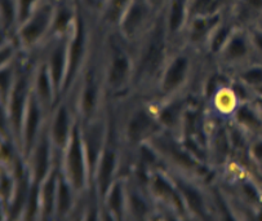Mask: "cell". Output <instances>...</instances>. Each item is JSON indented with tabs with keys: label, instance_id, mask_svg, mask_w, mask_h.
Wrapping results in <instances>:
<instances>
[{
	"label": "cell",
	"instance_id": "1",
	"mask_svg": "<svg viewBox=\"0 0 262 221\" xmlns=\"http://www.w3.org/2000/svg\"><path fill=\"white\" fill-rule=\"evenodd\" d=\"M69 168L70 175L73 177V183L76 188H80L84 178L83 168V154H81L80 141H79L78 133H74L73 143H71L70 151H69Z\"/></svg>",
	"mask_w": 262,
	"mask_h": 221
},
{
	"label": "cell",
	"instance_id": "2",
	"mask_svg": "<svg viewBox=\"0 0 262 221\" xmlns=\"http://www.w3.org/2000/svg\"><path fill=\"white\" fill-rule=\"evenodd\" d=\"M187 68V61L184 57H180L176 61L173 62L172 66L168 70L167 75L164 79V88L165 89H172L176 86H179L180 82L184 79L185 71Z\"/></svg>",
	"mask_w": 262,
	"mask_h": 221
},
{
	"label": "cell",
	"instance_id": "3",
	"mask_svg": "<svg viewBox=\"0 0 262 221\" xmlns=\"http://www.w3.org/2000/svg\"><path fill=\"white\" fill-rule=\"evenodd\" d=\"M47 21H48V16H47L46 12H43L41 14L36 16L30 25H27V26L25 27L24 30L25 41L29 42V43L35 41V39L40 35V33L44 30V27H46Z\"/></svg>",
	"mask_w": 262,
	"mask_h": 221
},
{
	"label": "cell",
	"instance_id": "4",
	"mask_svg": "<svg viewBox=\"0 0 262 221\" xmlns=\"http://www.w3.org/2000/svg\"><path fill=\"white\" fill-rule=\"evenodd\" d=\"M150 127H151V122L147 118L146 114H137V116L133 119L129 126V136L135 138V140L136 138H140L141 136L149 132Z\"/></svg>",
	"mask_w": 262,
	"mask_h": 221
},
{
	"label": "cell",
	"instance_id": "5",
	"mask_svg": "<svg viewBox=\"0 0 262 221\" xmlns=\"http://www.w3.org/2000/svg\"><path fill=\"white\" fill-rule=\"evenodd\" d=\"M128 73V61L125 57L118 56L113 64V69H111L110 81L114 86H119L124 82L125 76Z\"/></svg>",
	"mask_w": 262,
	"mask_h": 221
},
{
	"label": "cell",
	"instance_id": "6",
	"mask_svg": "<svg viewBox=\"0 0 262 221\" xmlns=\"http://www.w3.org/2000/svg\"><path fill=\"white\" fill-rule=\"evenodd\" d=\"M114 167H115V154L113 151H107L105 154V156H103L102 167H101L100 172V184L102 190H105L107 188L108 183H110Z\"/></svg>",
	"mask_w": 262,
	"mask_h": 221
},
{
	"label": "cell",
	"instance_id": "7",
	"mask_svg": "<svg viewBox=\"0 0 262 221\" xmlns=\"http://www.w3.org/2000/svg\"><path fill=\"white\" fill-rule=\"evenodd\" d=\"M66 131H68V115H66L65 109H61L53 126L54 140L58 144H62L66 137Z\"/></svg>",
	"mask_w": 262,
	"mask_h": 221
},
{
	"label": "cell",
	"instance_id": "8",
	"mask_svg": "<svg viewBox=\"0 0 262 221\" xmlns=\"http://www.w3.org/2000/svg\"><path fill=\"white\" fill-rule=\"evenodd\" d=\"M238 119L244 124V126L252 128V130H259V128H262V119L258 118V116H257L253 111L249 110L248 108H242L241 110H239Z\"/></svg>",
	"mask_w": 262,
	"mask_h": 221
},
{
	"label": "cell",
	"instance_id": "9",
	"mask_svg": "<svg viewBox=\"0 0 262 221\" xmlns=\"http://www.w3.org/2000/svg\"><path fill=\"white\" fill-rule=\"evenodd\" d=\"M51 65H52V75H53V81L56 86L60 83L61 75H62V69H63V51L61 48L56 49L51 58Z\"/></svg>",
	"mask_w": 262,
	"mask_h": 221
},
{
	"label": "cell",
	"instance_id": "10",
	"mask_svg": "<svg viewBox=\"0 0 262 221\" xmlns=\"http://www.w3.org/2000/svg\"><path fill=\"white\" fill-rule=\"evenodd\" d=\"M247 52H248V47H247L246 41L243 38L236 36L230 42L229 49H227L230 58H241V57L246 56Z\"/></svg>",
	"mask_w": 262,
	"mask_h": 221
},
{
	"label": "cell",
	"instance_id": "11",
	"mask_svg": "<svg viewBox=\"0 0 262 221\" xmlns=\"http://www.w3.org/2000/svg\"><path fill=\"white\" fill-rule=\"evenodd\" d=\"M22 101H24V83H19L13 92V100H12V113L16 124L19 123L22 110Z\"/></svg>",
	"mask_w": 262,
	"mask_h": 221
},
{
	"label": "cell",
	"instance_id": "12",
	"mask_svg": "<svg viewBox=\"0 0 262 221\" xmlns=\"http://www.w3.org/2000/svg\"><path fill=\"white\" fill-rule=\"evenodd\" d=\"M243 79L253 88H258L262 84V66H254L243 73Z\"/></svg>",
	"mask_w": 262,
	"mask_h": 221
},
{
	"label": "cell",
	"instance_id": "13",
	"mask_svg": "<svg viewBox=\"0 0 262 221\" xmlns=\"http://www.w3.org/2000/svg\"><path fill=\"white\" fill-rule=\"evenodd\" d=\"M36 124H38V109H36L35 104H31L30 108V114H29V118H27V143L30 144L31 140L34 137V133L36 130Z\"/></svg>",
	"mask_w": 262,
	"mask_h": 221
},
{
	"label": "cell",
	"instance_id": "14",
	"mask_svg": "<svg viewBox=\"0 0 262 221\" xmlns=\"http://www.w3.org/2000/svg\"><path fill=\"white\" fill-rule=\"evenodd\" d=\"M142 13L143 12L140 6H136L130 9V12L127 16V21H125V29H127V31L132 33L133 30H135V27L137 26L141 22V19H142Z\"/></svg>",
	"mask_w": 262,
	"mask_h": 221
},
{
	"label": "cell",
	"instance_id": "15",
	"mask_svg": "<svg viewBox=\"0 0 262 221\" xmlns=\"http://www.w3.org/2000/svg\"><path fill=\"white\" fill-rule=\"evenodd\" d=\"M184 16V4L181 0H176L172 7V14H170V27L172 30H176L180 26Z\"/></svg>",
	"mask_w": 262,
	"mask_h": 221
},
{
	"label": "cell",
	"instance_id": "16",
	"mask_svg": "<svg viewBox=\"0 0 262 221\" xmlns=\"http://www.w3.org/2000/svg\"><path fill=\"white\" fill-rule=\"evenodd\" d=\"M243 9L247 17L262 16V0H243Z\"/></svg>",
	"mask_w": 262,
	"mask_h": 221
},
{
	"label": "cell",
	"instance_id": "17",
	"mask_svg": "<svg viewBox=\"0 0 262 221\" xmlns=\"http://www.w3.org/2000/svg\"><path fill=\"white\" fill-rule=\"evenodd\" d=\"M182 189H184V193L185 195H186L190 207H191L194 211H196V212L202 213V200H200V197L198 195V193L190 188H182Z\"/></svg>",
	"mask_w": 262,
	"mask_h": 221
},
{
	"label": "cell",
	"instance_id": "18",
	"mask_svg": "<svg viewBox=\"0 0 262 221\" xmlns=\"http://www.w3.org/2000/svg\"><path fill=\"white\" fill-rule=\"evenodd\" d=\"M81 46H83V35H81V31H79L78 36H76L75 42H74L73 51H71V69L75 68L79 58H80Z\"/></svg>",
	"mask_w": 262,
	"mask_h": 221
},
{
	"label": "cell",
	"instance_id": "19",
	"mask_svg": "<svg viewBox=\"0 0 262 221\" xmlns=\"http://www.w3.org/2000/svg\"><path fill=\"white\" fill-rule=\"evenodd\" d=\"M47 168V146L41 145L36 154V170H38V177H41Z\"/></svg>",
	"mask_w": 262,
	"mask_h": 221
},
{
	"label": "cell",
	"instance_id": "20",
	"mask_svg": "<svg viewBox=\"0 0 262 221\" xmlns=\"http://www.w3.org/2000/svg\"><path fill=\"white\" fill-rule=\"evenodd\" d=\"M39 93L43 98H49V94H51V87H49L48 78H47L46 73H41L39 76Z\"/></svg>",
	"mask_w": 262,
	"mask_h": 221
},
{
	"label": "cell",
	"instance_id": "21",
	"mask_svg": "<svg viewBox=\"0 0 262 221\" xmlns=\"http://www.w3.org/2000/svg\"><path fill=\"white\" fill-rule=\"evenodd\" d=\"M251 43L252 46L254 47V49H256V51L262 56V29L261 27L257 26L256 29L252 31Z\"/></svg>",
	"mask_w": 262,
	"mask_h": 221
},
{
	"label": "cell",
	"instance_id": "22",
	"mask_svg": "<svg viewBox=\"0 0 262 221\" xmlns=\"http://www.w3.org/2000/svg\"><path fill=\"white\" fill-rule=\"evenodd\" d=\"M60 212H66L69 205H70V197H69V190L65 185H61L60 188Z\"/></svg>",
	"mask_w": 262,
	"mask_h": 221
},
{
	"label": "cell",
	"instance_id": "23",
	"mask_svg": "<svg viewBox=\"0 0 262 221\" xmlns=\"http://www.w3.org/2000/svg\"><path fill=\"white\" fill-rule=\"evenodd\" d=\"M110 203H111V207H113V210L116 211V212H119L120 208H122V194H120V190L118 186H116V188L113 190Z\"/></svg>",
	"mask_w": 262,
	"mask_h": 221
},
{
	"label": "cell",
	"instance_id": "24",
	"mask_svg": "<svg viewBox=\"0 0 262 221\" xmlns=\"http://www.w3.org/2000/svg\"><path fill=\"white\" fill-rule=\"evenodd\" d=\"M252 156L257 163L262 165V138H258L252 145Z\"/></svg>",
	"mask_w": 262,
	"mask_h": 221
},
{
	"label": "cell",
	"instance_id": "25",
	"mask_svg": "<svg viewBox=\"0 0 262 221\" xmlns=\"http://www.w3.org/2000/svg\"><path fill=\"white\" fill-rule=\"evenodd\" d=\"M132 206L133 210H135L136 216H138V217H142V216L146 213V206H145V203H143L138 197L132 198Z\"/></svg>",
	"mask_w": 262,
	"mask_h": 221
},
{
	"label": "cell",
	"instance_id": "26",
	"mask_svg": "<svg viewBox=\"0 0 262 221\" xmlns=\"http://www.w3.org/2000/svg\"><path fill=\"white\" fill-rule=\"evenodd\" d=\"M93 103H95V89L92 87H88L85 93H84V108H85V110H91Z\"/></svg>",
	"mask_w": 262,
	"mask_h": 221
},
{
	"label": "cell",
	"instance_id": "27",
	"mask_svg": "<svg viewBox=\"0 0 262 221\" xmlns=\"http://www.w3.org/2000/svg\"><path fill=\"white\" fill-rule=\"evenodd\" d=\"M44 198H46V207L47 211H51L52 199H53V181H49L46 185V192H44Z\"/></svg>",
	"mask_w": 262,
	"mask_h": 221
},
{
	"label": "cell",
	"instance_id": "28",
	"mask_svg": "<svg viewBox=\"0 0 262 221\" xmlns=\"http://www.w3.org/2000/svg\"><path fill=\"white\" fill-rule=\"evenodd\" d=\"M127 0H113L111 3V16L115 17L122 12V9L124 8Z\"/></svg>",
	"mask_w": 262,
	"mask_h": 221
},
{
	"label": "cell",
	"instance_id": "29",
	"mask_svg": "<svg viewBox=\"0 0 262 221\" xmlns=\"http://www.w3.org/2000/svg\"><path fill=\"white\" fill-rule=\"evenodd\" d=\"M176 115H177L176 109L169 108V109H167L164 113H163L162 118H163V120H164L165 124H172L173 122H174V119H176Z\"/></svg>",
	"mask_w": 262,
	"mask_h": 221
},
{
	"label": "cell",
	"instance_id": "30",
	"mask_svg": "<svg viewBox=\"0 0 262 221\" xmlns=\"http://www.w3.org/2000/svg\"><path fill=\"white\" fill-rule=\"evenodd\" d=\"M212 0H195L194 3V11H203V9H206L207 7L209 6Z\"/></svg>",
	"mask_w": 262,
	"mask_h": 221
},
{
	"label": "cell",
	"instance_id": "31",
	"mask_svg": "<svg viewBox=\"0 0 262 221\" xmlns=\"http://www.w3.org/2000/svg\"><path fill=\"white\" fill-rule=\"evenodd\" d=\"M257 92H258L259 96H261V97H262V84L258 87V88H257Z\"/></svg>",
	"mask_w": 262,
	"mask_h": 221
},
{
	"label": "cell",
	"instance_id": "32",
	"mask_svg": "<svg viewBox=\"0 0 262 221\" xmlns=\"http://www.w3.org/2000/svg\"><path fill=\"white\" fill-rule=\"evenodd\" d=\"M257 26H258V27H261V29H262V18H261V21H259V24L257 25Z\"/></svg>",
	"mask_w": 262,
	"mask_h": 221
}]
</instances>
